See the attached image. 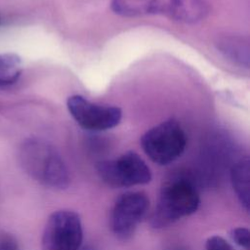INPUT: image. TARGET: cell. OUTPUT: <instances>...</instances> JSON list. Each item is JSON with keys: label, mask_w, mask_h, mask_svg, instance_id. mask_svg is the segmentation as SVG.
I'll return each mask as SVG.
<instances>
[{"label": "cell", "mask_w": 250, "mask_h": 250, "mask_svg": "<svg viewBox=\"0 0 250 250\" xmlns=\"http://www.w3.org/2000/svg\"><path fill=\"white\" fill-rule=\"evenodd\" d=\"M249 180L250 163L248 156L237 160L230 170V181L233 190L241 205L249 209Z\"/></svg>", "instance_id": "cell-10"}, {"label": "cell", "mask_w": 250, "mask_h": 250, "mask_svg": "<svg viewBox=\"0 0 250 250\" xmlns=\"http://www.w3.org/2000/svg\"><path fill=\"white\" fill-rule=\"evenodd\" d=\"M200 198L194 184L186 177H173L161 188L155 208L150 217V226L159 229L195 213Z\"/></svg>", "instance_id": "cell-2"}, {"label": "cell", "mask_w": 250, "mask_h": 250, "mask_svg": "<svg viewBox=\"0 0 250 250\" xmlns=\"http://www.w3.org/2000/svg\"><path fill=\"white\" fill-rule=\"evenodd\" d=\"M0 250H20L16 237L10 233L0 234Z\"/></svg>", "instance_id": "cell-14"}, {"label": "cell", "mask_w": 250, "mask_h": 250, "mask_svg": "<svg viewBox=\"0 0 250 250\" xmlns=\"http://www.w3.org/2000/svg\"><path fill=\"white\" fill-rule=\"evenodd\" d=\"M141 146L151 161L168 165L184 153L187 135L181 124L171 118L147 130L141 139Z\"/></svg>", "instance_id": "cell-4"}, {"label": "cell", "mask_w": 250, "mask_h": 250, "mask_svg": "<svg viewBox=\"0 0 250 250\" xmlns=\"http://www.w3.org/2000/svg\"><path fill=\"white\" fill-rule=\"evenodd\" d=\"M66 106L75 122L88 131L109 130L117 126L122 118V110L119 107L93 103L81 95L68 97Z\"/></svg>", "instance_id": "cell-7"}, {"label": "cell", "mask_w": 250, "mask_h": 250, "mask_svg": "<svg viewBox=\"0 0 250 250\" xmlns=\"http://www.w3.org/2000/svg\"><path fill=\"white\" fill-rule=\"evenodd\" d=\"M110 6L121 17L160 15L184 23L200 21L208 13L204 0H111Z\"/></svg>", "instance_id": "cell-3"}, {"label": "cell", "mask_w": 250, "mask_h": 250, "mask_svg": "<svg viewBox=\"0 0 250 250\" xmlns=\"http://www.w3.org/2000/svg\"><path fill=\"white\" fill-rule=\"evenodd\" d=\"M22 72V62L14 53H0V87L16 83Z\"/></svg>", "instance_id": "cell-11"}, {"label": "cell", "mask_w": 250, "mask_h": 250, "mask_svg": "<svg viewBox=\"0 0 250 250\" xmlns=\"http://www.w3.org/2000/svg\"><path fill=\"white\" fill-rule=\"evenodd\" d=\"M149 199L143 191H128L115 201L110 213V228L119 239H129L146 217Z\"/></svg>", "instance_id": "cell-8"}, {"label": "cell", "mask_w": 250, "mask_h": 250, "mask_svg": "<svg viewBox=\"0 0 250 250\" xmlns=\"http://www.w3.org/2000/svg\"><path fill=\"white\" fill-rule=\"evenodd\" d=\"M1 21H2V18H1V16H0V24H1Z\"/></svg>", "instance_id": "cell-16"}, {"label": "cell", "mask_w": 250, "mask_h": 250, "mask_svg": "<svg viewBox=\"0 0 250 250\" xmlns=\"http://www.w3.org/2000/svg\"><path fill=\"white\" fill-rule=\"evenodd\" d=\"M218 50L230 61L240 67L249 68V41L237 35H224L216 42Z\"/></svg>", "instance_id": "cell-9"}, {"label": "cell", "mask_w": 250, "mask_h": 250, "mask_svg": "<svg viewBox=\"0 0 250 250\" xmlns=\"http://www.w3.org/2000/svg\"><path fill=\"white\" fill-rule=\"evenodd\" d=\"M101 180L111 188H129L151 181V172L144 159L135 151H127L114 159L97 164Z\"/></svg>", "instance_id": "cell-5"}, {"label": "cell", "mask_w": 250, "mask_h": 250, "mask_svg": "<svg viewBox=\"0 0 250 250\" xmlns=\"http://www.w3.org/2000/svg\"><path fill=\"white\" fill-rule=\"evenodd\" d=\"M231 240L241 248L249 250L250 245V232L247 228L238 227L234 228L229 232Z\"/></svg>", "instance_id": "cell-12"}, {"label": "cell", "mask_w": 250, "mask_h": 250, "mask_svg": "<svg viewBox=\"0 0 250 250\" xmlns=\"http://www.w3.org/2000/svg\"><path fill=\"white\" fill-rule=\"evenodd\" d=\"M83 240V229L79 215L71 210L52 213L45 225L42 250H79Z\"/></svg>", "instance_id": "cell-6"}, {"label": "cell", "mask_w": 250, "mask_h": 250, "mask_svg": "<svg viewBox=\"0 0 250 250\" xmlns=\"http://www.w3.org/2000/svg\"><path fill=\"white\" fill-rule=\"evenodd\" d=\"M173 250H183V249H181V248H176V249H173Z\"/></svg>", "instance_id": "cell-15"}, {"label": "cell", "mask_w": 250, "mask_h": 250, "mask_svg": "<svg viewBox=\"0 0 250 250\" xmlns=\"http://www.w3.org/2000/svg\"><path fill=\"white\" fill-rule=\"evenodd\" d=\"M19 160L23 171L34 181L50 188L69 186L68 169L58 150L39 138L26 139L20 146Z\"/></svg>", "instance_id": "cell-1"}, {"label": "cell", "mask_w": 250, "mask_h": 250, "mask_svg": "<svg viewBox=\"0 0 250 250\" xmlns=\"http://www.w3.org/2000/svg\"><path fill=\"white\" fill-rule=\"evenodd\" d=\"M205 250H234V248L224 237L213 235L206 240Z\"/></svg>", "instance_id": "cell-13"}]
</instances>
